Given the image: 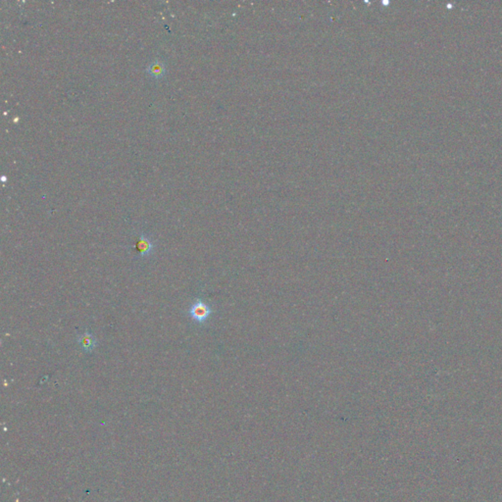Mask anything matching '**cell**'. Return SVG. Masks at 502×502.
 Segmentation results:
<instances>
[{
	"label": "cell",
	"mask_w": 502,
	"mask_h": 502,
	"mask_svg": "<svg viewBox=\"0 0 502 502\" xmlns=\"http://www.w3.org/2000/svg\"><path fill=\"white\" fill-rule=\"evenodd\" d=\"M135 247L141 257H148L154 250V243L148 236L141 235L135 244Z\"/></svg>",
	"instance_id": "3957f363"
},
{
	"label": "cell",
	"mask_w": 502,
	"mask_h": 502,
	"mask_svg": "<svg viewBox=\"0 0 502 502\" xmlns=\"http://www.w3.org/2000/svg\"><path fill=\"white\" fill-rule=\"evenodd\" d=\"M78 343L84 352L90 353L96 347L97 340L92 334L86 332L78 337Z\"/></svg>",
	"instance_id": "7a4b0ae2"
},
{
	"label": "cell",
	"mask_w": 502,
	"mask_h": 502,
	"mask_svg": "<svg viewBox=\"0 0 502 502\" xmlns=\"http://www.w3.org/2000/svg\"><path fill=\"white\" fill-rule=\"evenodd\" d=\"M150 73L152 75H154V76H156V77H157V76H159V75L162 74V66H161L159 63H155V64H153V65L151 66V68H150Z\"/></svg>",
	"instance_id": "277c9868"
},
{
	"label": "cell",
	"mask_w": 502,
	"mask_h": 502,
	"mask_svg": "<svg viewBox=\"0 0 502 502\" xmlns=\"http://www.w3.org/2000/svg\"><path fill=\"white\" fill-rule=\"evenodd\" d=\"M212 313H213L212 307L204 301H202L201 299H197L189 310V315L191 316L192 320L199 324L205 323Z\"/></svg>",
	"instance_id": "6da1fadb"
}]
</instances>
